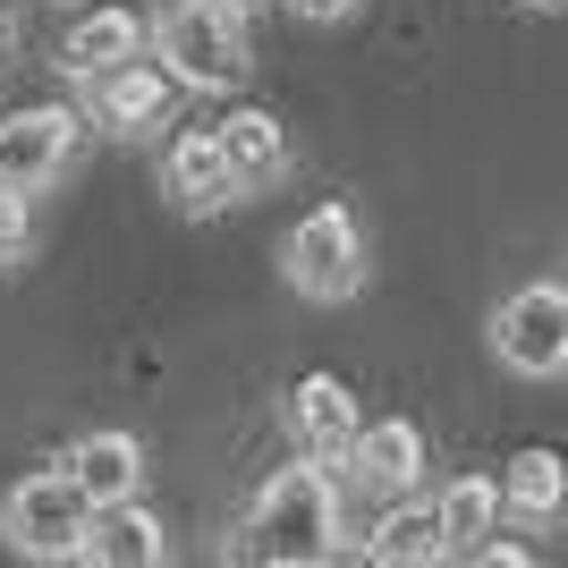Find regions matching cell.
<instances>
[{
  "label": "cell",
  "mask_w": 568,
  "mask_h": 568,
  "mask_svg": "<svg viewBox=\"0 0 568 568\" xmlns=\"http://www.w3.org/2000/svg\"><path fill=\"white\" fill-rule=\"evenodd\" d=\"M339 551V493L323 458L314 467H281L246 509V535H237V560H272V568H314Z\"/></svg>",
  "instance_id": "1"
},
{
  "label": "cell",
  "mask_w": 568,
  "mask_h": 568,
  "mask_svg": "<svg viewBox=\"0 0 568 568\" xmlns=\"http://www.w3.org/2000/svg\"><path fill=\"white\" fill-rule=\"evenodd\" d=\"M153 60H162L179 85H204V94H230L246 77V26L237 9H213V0H179L153 26Z\"/></svg>",
  "instance_id": "2"
},
{
  "label": "cell",
  "mask_w": 568,
  "mask_h": 568,
  "mask_svg": "<svg viewBox=\"0 0 568 568\" xmlns=\"http://www.w3.org/2000/svg\"><path fill=\"white\" fill-rule=\"evenodd\" d=\"M281 272H288V288H297V297H314V306L356 297V288H365V230H356L348 204H314V213L288 230Z\"/></svg>",
  "instance_id": "3"
},
{
  "label": "cell",
  "mask_w": 568,
  "mask_h": 568,
  "mask_svg": "<svg viewBox=\"0 0 568 568\" xmlns=\"http://www.w3.org/2000/svg\"><path fill=\"white\" fill-rule=\"evenodd\" d=\"M85 526H94V500L69 484V467L26 475V484H9V500H0V535H9L26 560H77V551H85Z\"/></svg>",
  "instance_id": "4"
},
{
  "label": "cell",
  "mask_w": 568,
  "mask_h": 568,
  "mask_svg": "<svg viewBox=\"0 0 568 568\" xmlns=\"http://www.w3.org/2000/svg\"><path fill=\"white\" fill-rule=\"evenodd\" d=\"M493 356L509 374H568V288L560 281H526L500 297L493 314Z\"/></svg>",
  "instance_id": "5"
},
{
  "label": "cell",
  "mask_w": 568,
  "mask_h": 568,
  "mask_svg": "<svg viewBox=\"0 0 568 568\" xmlns=\"http://www.w3.org/2000/svg\"><path fill=\"white\" fill-rule=\"evenodd\" d=\"M77 128L85 119L60 111V102H26V111L0 119V187H43V179H60V162L77 153Z\"/></svg>",
  "instance_id": "6"
},
{
  "label": "cell",
  "mask_w": 568,
  "mask_h": 568,
  "mask_svg": "<svg viewBox=\"0 0 568 568\" xmlns=\"http://www.w3.org/2000/svg\"><path fill=\"white\" fill-rule=\"evenodd\" d=\"M94 85V119L102 128H119V136H144V128H162L170 119V102H179V77L162 69V60H119V69H102V77H85Z\"/></svg>",
  "instance_id": "7"
},
{
  "label": "cell",
  "mask_w": 568,
  "mask_h": 568,
  "mask_svg": "<svg viewBox=\"0 0 568 568\" xmlns=\"http://www.w3.org/2000/svg\"><path fill=\"white\" fill-rule=\"evenodd\" d=\"M162 187H170V204L179 213H230L237 195V170H230V153H221V136L213 128H187V136L170 144V162H162Z\"/></svg>",
  "instance_id": "8"
},
{
  "label": "cell",
  "mask_w": 568,
  "mask_h": 568,
  "mask_svg": "<svg viewBox=\"0 0 568 568\" xmlns=\"http://www.w3.org/2000/svg\"><path fill=\"white\" fill-rule=\"evenodd\" d=\"M356 425H365V416H356V399H348V382H339V374H306L297 390H288V433H297V450L323 458V467L348 458Z\"/></svg>",
  "instance_id": "9"
},
{
  "label": "cell",
  "mask_w": 568,
  "mask_h": 568,
  "mask_svg": "<svg viewBox=\"0 0 568 568\" xmlns=\"http://www.w3.org/2000/svg\"><path fill=\"white\" fill-rule=\"evenodd\" d=\"M339 467H356L374 493H416L425 484V433L407 425V416H382V425H356V442H348V458Z\"/></svg>",
  "instance_id": "10"
},
{
  "label": "cell",
  "mask_w": 568,
  "mask_h": 568,
  "mask_svg": "<svg viewBox=\"0 0 568 568\" xmlns=\"http://www.w3.org/2000/svg\"><path fill=\"white\" fill-rule=\"evenodd\" d=\"M69 484L94 509H111V500H136L144 493V442L136 433H85L69 450Z\"/></svg>",
  "instance_id": "11"
},
{
  "label": "cell",
  "mask_w": 568,
  "mask_h": 568,
  "mask_svg": "<svg viewBox=\"0 0 568 568\" xmlns=\"http://www.w3.org/2000/svg\"><path fill=\"white\" fill-rule=\"evenodd\" d=\"M162 551L170 544H162V526H153V509H144V500H111V509H94L77 560H94V568H153Z\"/></svg>",
  "instance_id": "12"
},
{
  "label": "cell",
  "mask_w": 568,
  "mask_h": 568,
  "mask_svg": "<svg viewBox=\"0 0 568 568\" xmlns=\"http://www.w3.org/2000/svg\"><path fill=\"white\" fill-rule=\"evenodd\" d=\"M128 51H136V18L111 9V0H77L69 43H60V69L69 77H102V69H119Z\"/></svg>",
  "instance_id": "13"
},
{
  "label": "cell",
  "mask_w": 568,
  "mask_h": 568,
  "mask_svg": "<svg viewBox=\"0 0 568 568\" xmlns=\"http://www.w3.org/2000/svg\"><path fill=\"white\" fill-rule=\"evenodd\" d=\"M500 509H509V518H526V526H551V518L568 509V458L544 450V442H535V450H518L509 467H500Z\"/></svg>",
  "instance_id": "14"
},
{
  "label": "cell",
  "mask_w": 568,
  "mask_h": 568,
  "mask_svg": "<svg viewBox=\"0 0 568 568\" xmlns=\"http://www.w3.org/2000/svg\"><path fill=\"white\" fill-rule=\"evenodd\" d=\"M213 136H221V153H230L237 187H272V179L288 170V136H281V119L255 111V102H246V111H230Z\"/></svg>",
  "instance_id": "15"
},
{
  "label": "cell",
  "mask_w": 568,
  "mask_h": 568,
  "mask_svg": "<svg viewBox=\"0 0 568 568\" xmlns=\"http://www.w3.org/2000/svg\"><path fill=\"white\" fill-rule=\"evenodd\" d=\"M433 518H442V560H467L500 526V475H458V484H442Z\"/></svg>",
  "instance_id": "16"
},
{
  "label": "cell",
  "mask_w": 568,
  "mask_h": 568,
  "mask_svg": "<svg viewBox=\"0 0 568 568\" xmlns=\"http://www.w3.org/2000/svg\"><path fill=\"white\" fill-rule=\"evenodd\" d=\"M365 560H374V568H425V560H442V518H433V500H407L399 493V509L365 535Z\"/></svg>",
  "instance_id": "17"
},
{
  "label": "cell",
  "mask_w": 568,
  "mask_h": 568,
  "mask_svg": "<svg viewBox=\"0 0 568 568\" xmlns=\"http://www.w3.org/2000/svg\"><path fill=\"white\" fill-rule=\"evenodd\" d=\"M26 237H34V204H26V187H0V263H18Z\"/></svg>",
  "instance_id": "18"
},
{
  "label": "cell",
  "mask_w": 568,
  "mask_h": 568,
  "mask_svg": "<svg viewBox=\"0 0 568 568\" xmlns=\"http://www.w3.org/2000/svg\"><path fill=\"white\" fill-rule=\"evenodd\" d=\"M288 9H297V18H348L356 0H288Z\"/></svg>",
  "instance_id": "19"
},
{
  "label": "cell",
  "mask_w": 568,
  "mask_h": 568,
  "mask_svg": "<svg viewBox=\"0 0 568 568\" xmlns=\"http://www.w3.org/2000/svg\"><path fill=\"white\" fill-rule=\"evenodd\" d=\"M213 9H237V18H246V9H255V0H213Z\"/></svg>",
  "instance_id": "20"
},
{
  "label": "cell",
  "mask_w": 568,
  "mask_h": 568,
  "mask_svg": "<svg viewBox=\"0 0 568 568\" xmlns=\"http://www.w3.org/2000/svg\"><path fill=\"white\" fill-rule=\"evenodd\" d=\"M518 9H568V0H518Z\"/></svg>",
  "instance_id": "21"
}]
</instances>
